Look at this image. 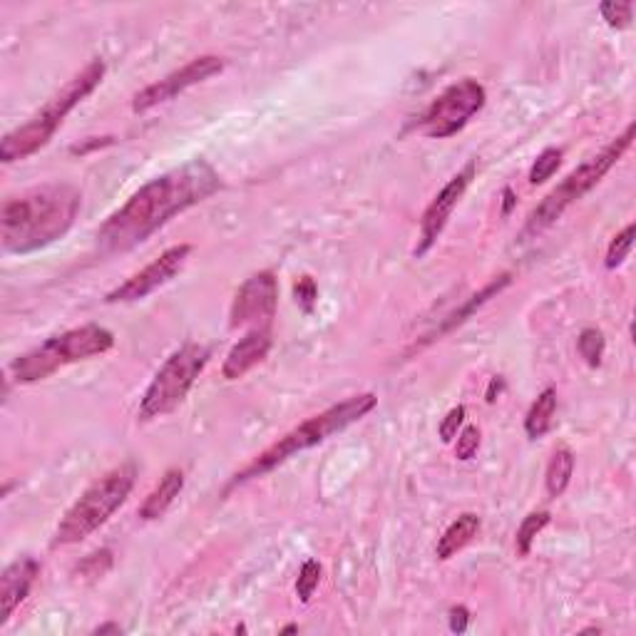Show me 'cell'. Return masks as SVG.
<instances>
[{
  "mask_svg": "<svg viewBox=\"0 0 636 636\" xmlns=\"http://www.w3.org/2000/svg\"><path fill=\"white\" fill-rule=\"evenodd\" d=\"M222 187V177L207 159H192L182 167L169 169L137 189L115 214L107 217L97 232V246L102 254L135 249L159 232L169 219L209 199Z\"/></svg>",
  "mask_w": 636,
  "mask_h": 636,
  "instance_id": "cell-1",
  "label": "cell"
},
{
  "mask_svg": "<svg viewBox=\"0 0 636 636\" xmlns=\"http://www.w3.org/2000/svg\"><path fill=\"white\" fill-rule=\"evenodd\" d=\"M80 204V192L70 184H43L5 199L0 212L3 249L23 256L63 239L75 224Z\"/></svg>",
  "mask_w": 636,
  "mask_h": 636,
  "instance_id": "cell-2",
  "label": "cell"
},
{
  "mask_svg": "<svg viewBox=\"0 0 636 636\" xmlns=\"http://www.w3.org/2000/svg\"><path fill=\"white\" fill-rule=\"evenodd\" d=\"M376 405H378L376 393H358V396L341 400V403L311 415L309 420H304V423L296 425L294 430H289L284 438H279L274 445H269L264 453L256 455V458L251 460L244 470H239V473L232 477L229 487H237L249 480H256V477L279 468L281 463H286V460L294 458V455L304 453V450L309 448H316V445H321L323 440H328L331 435L341 433V430H346L348 425L366 418Z\"/></svg>",
  "mask_w": 636,
  "mask_h": 636,
  "instance_id": "cell-3",
  "label": "cell"
},
{
  "mask_svg": "<svg viewBox=\"0 0 636 636\" xmlns=\"http://www.w3.org/2000/svg\"><path fill=\"white\" fill-rule=\"evenodd\" d=\"M105 70V60H90V63H87L73 80H68V85H65L63 90L55 92L25 125L15 127L13 132H8V135L3 137V142H0V159H3L5 164H13L20 162V159H28L38 150H43V147L53 140L55 132L60 130L65 117H68L85 97H90L92 92L100 87L102 78H105Z\"/></svg>",
  "mask_w": 636,
  "mask_h": 636,
  "instance_id": "cell-4",
  "label": "cell"
},
{
  "mask_svg": "<svg viewBox=\"0 0 636 636\" xmlns=\"http://www.w3.org/2000/svg\"><path fill=\"white\" fill-rule=\"evenodd\" d=\"M112 346H115V333L110 328L100 326V323L70 328V331L48 338L40 346L30 348L28 353L15 358L10 363V378L20 383V386H30V383L55 376L70 363L102 356V353L112 351Z\"/></svg>",
  "mask_w": 636,
  "mask_h": 636,
  "instance_id": "cell-5",
  "label": "cell"
},
{
  "mask_svg": "<svg viewBox=\"0 0 636 636\" xmlns=\"http://www.w3.org/2000/svg\"><path fill=\"white\" fill-rule=\"evenodd\" d=\"M135 480L137 465L122 463L120 468L110 470L100 480L92 482L78 500H75V505L65 512L63 520H60L53 537V547L78 545V542L87 540L92 532L100 530L125 505L132 487H135Z\"/></svg>",
  "mask_w": 636,
  "mask_h": 636,
  "instance_id": "cell-6",
  "label": "cell"
},
{
  "mask_svg": "<svg viewBox=\"0 0 636 636\" xmlns=\"http://www.w3.org/2000/svg\"><path fill=\"white\" fill-rule=\"evenodd\" d=\"M632 142H634V122H629L627 130H624L622 135L614 137V140L609 142L602 152H599V155L589 157L587 162L579 164L574 172H569L567 177H564L562 182H559L557 187L552 189V192L547 194V197L542 199L535 209H532L525 224V237H535V234H542L545 229H550L552 224H555L557 219L562 217L569 207H572V204H577L579 199L587 197V194L592 192V189L597 187V184L602 182L609 172H612L614 164L627 155Z\"/></svg>",
  "mask_w": 636,
  "mask_h": 636,
  "instance_id": "cell-7",
  "label": "cell"
},
{
  "mask_svg": "<svg viewBox=\"0 0 636 636\" xmlns=\"http://www.w3.org/2000/svg\"><path fill=\"white\" fill-rule=\"evenodd\" d=\"M209 356L212 353L202 343H184L182 348H177L159 366L147 391L142 393L137 418L142 423H150V420H157L162 415L177 410L187 400L189 391H192L197 378L204 373V368H207Z\"/></svg>",
  "mask_w": 636,
  "mask_h": 636,
  "instance_id": "cell-8",
  "label": "cell"
},
{
  "mask_svg": "<svg viewBox=\"0 0 636 636\" xmlns=\"http://www.w3.org/2000/svg\"><path fill=\"white\" fill-rule=\"evenodd\" d=\"M487 92L475 78H463L440 92L428 110L418 117L415 127L433 140H448L485 107Z\"/></svg>",
  "mask_w": 636,
  "mask_h": 636,
  "instance_id": "cell-9",
  "label": "cell"
},
{
  "mask_svg": "<svg viewBox=\"0 0 636 636\" xmlns=\"http://www.w3.org/2000/svg\"><path fill=\"white\" fill-rule=\"evenodd\" d=\"M279 309V279L274 271H259L249 276L234 294L229 309V326L232 328H271Z\"/></svg>",
  "mask_w": 636,
  "mask_h": 636,
  "instance_id": "cell-10",
  "label": "cell"
},
{
  "mask_svg": "<svg viewBox=\"0 0 636 636\" xmlns=\"http://www.w3.org/2000/svg\"><path fill=\"white\" fill-rule=\"evenodd\" d=\"M189 254H192V244H177L164 249L152 264H147L145 269L132 274L125 284H120L117 289H112L105 296V304H135V301L147 299L150 294H155L157 289L167 286L179 271L187 264Z\"/></svg>",
  "mask_w": 636,
  "mask_h": 636,
  "instance_id": "cell-11",
  "label": "cell"
},
{
  "mask_svg": "<svg viewBox=\"0 0 636 636\" xmlns=\"http://www.w3.org/2000/svg\"><path fill=\"white\" fill-rule=\"evenodd\" d=\"M475 174H477V162L475 159H470V162L465 164V167L460 169V172L455 174V177L450 179V182L445 184L438 194H435V199L428 204L423 217H420V237L413 249L415 259H420V256H425L430 249H433L435 241H438L440 234H443V229L448 227L453 209L458 207L463 194L468 192V187L473 184Z\"/></svg>",
  "mask_w": 636,
  "mask_h": 636,
  "instance_id": "cell-12",
  "label": "cell"
},
{
  "mask_svg": "<svg viewBox=\"0 0 636 636\" xmlns=\"http://www.w3.org/2000/svg\"><path fill=\"white\" fill-rule=\"evenodd\" d=\"M224 70V58L219 55H202V58L189 60L187 65H182L179 70L169 73L167 78L152 82L150 87H145L142 92H137L135 100H132V112H147L152 107L162 105V102L174 100L177 95H182L189 87L199 85V82L214 78Z\"/></svg>",
  "mask_w": 636,
  "mask_h": 636,
  "instance_id": "cell-13",
  "label": "cell"
},
{
  "mask_svg": "<svg viewBox=\"0 0 636 636\" xmlns=\"http://www.w3.org/2000/svg\"><path fill=\"white\" fill-rule=\"evenodd\" d=\"M40 574V564L33 557H20L13 564H8L0 577V604H3V617H0V627L10 622L15 609L25 602L30 594V587L35 584Z\"/></svg>",
  "mask_w": 636,
  "mask_h": 636,
  "instance_id": "cell-14",
  "label": "cell"
},
{
  "mask_svg": "<svg viewBox=\"0 0 636 636\" xmlns=\"http://www.w3.org/2000/svg\"><path fill=\"white\" fill-rule=\"evenodd\" d=\"M271 343H274L271 328H251L244 338H239L237 346H234L232 351L227 353V358H224V378H227V381H239V378H244L251 368L259 366V363L269 356Z\"/></svg>",
  "mask_w": 636,
  "mask_h": 636,
  "instance_id": "cell-15",
  "label": "cell"
},
{
  "mask_svg": "<svg viewBox=\"0 0 636 636\" xmlns=\"http://www.w3.org/2000/svg\"><path fill=\"white\" fill-rule=\"evenodd\" d=\"M184 490V473L177 468H169L167 473L159 477L155 490L145 497L140 507V517L145 522L159 520L164 517V512L174 505V500L179 497V492Z\"/></svg>",
  "mask_w": 636,
  "mask_h": 636,
  "instance_id": "cell-16",
  "label": "cell"
},
{
  "mask_svg": "<svg viewBox=\"0 0 636 636\" xmlns=\"http://www.w3.org/2000/svg\"><path fill=\"white\" fill-rule=\"evenodd\" d=\"M510 284H512V274H500V276H495V279H492L490 284L482 286V289L477 291L475 296H470V299L465 301V304L460 306V309H455L453 314H450L448 318H445V321L440 323V328H435V331L430 333L428 341H435V338H438V336H443V333L453 331L455 326H460V323L468 321V318L473 316L475 311H480L482 306L487 304V301L495 299L497 294H502V291H505L507 286H510Z\"/></svg>",
  "mask_w": 636,
  "mask_h": 636,
  "instance_id": "cell-17",
  "label": "cell"
},
{
  "mask_svg": "<svg viewBox=\"0 0 636 636\" xmlns=\"http://www.w3.org/2000/svg\"><path fill=\"white\" fill-rule=\"evenodd\" d=\"M482 520L475 512H463L448 530L443 532V537L438 540V547H435V555L438 559H453L458 552H463L470 542L475 540L477 532H480Z\"/></svg>",
  "mask_w": 636,
  "mask_h": 636,
  "instance_id": "cell-18",
  "label": "cell"
},
{
  "mask_svg": "<svg viewBox=\"0 0 636 636\" xmlns=\"http://www.w3.org/2000/svg\"><path fill=\"white\" fill-rule=\"evenodd\" d=\"M555 413H557V391L555 388H545V391L537 396L535 403L530 405L525 415V433L530 440H540L545 438L552 430V423H555Z\"/></svg>",
  "mask_w": 636,
  "mask_h": 636,
  "instance_id": "cell-19",
  "label": "cell"
},
{
  "mask_svg": "<svg viewBox=\"0 0 636 636\" xmlns=\"http://www.w3.org/2000/svg\"><path fill=\"white\" fill-rule=\"evenodd\" d=\"M574 475V453L569 448H559L555 450V455L550 458V465H547L545 473V487L547 495L550 497H562L564 490L569 487Z\"/></svg>",
  "mask_w": 636,
  "mask_h": 636,
  "instance_id": "cell-20",
  "label": "cell"
},
{
  "mask_svg": "<svg viewBox=\"0 0 636 636\" xmlns=\"http://www.w3.org/2000/svg\"><path fill=\"white\" fill-rule=\"evenodd\" d=\"M552 522V512L547 510H535L522 520V525L517 527V535H515V547H517V555L527 557L532 552V545H535L537 535L545 530L547 525Z\"/></svg>",
  "mask_w": 636,
  "mask_h": 636,
  "instance_id": "cell-21",
  "label": "cell"
},
{
  "mask_svg": "<svg viewBox=\"0 0 636 636\" xmlns=\"http://www.w3.org/2000/svg\"><path fill=\"white\" fill-rule=\"evenodd\" d=\"M604 348H607V341H604V333L599 328H584L579 333L577 351L589 368H597L602 363Z\"/></svg>",
  "mask_w": 636,
  "mask_h": 636,
  "instance_id": "cell-22",
  "label": "cell"
},
{
  "mask_svg": "<svg viewBox=\"0 0 636 636\" xmlns=\"http://www.w3.org/2000/svg\"><path fill=\"white\" fill-rule=\"evenodd\" d=\"M634 234H636L634 224H627V227H624L622 232H619L617 237L612 239V244H609V249H607V259H604V266H607L609 271L619 269V266L627 261L629 251H632V246H634Z\"/></svg>",
  "mask_w": 636,
  "mask_h": 636,
  "instance_id": "cell-23",
  "label": "cell"
},
{
  "mask_svg": "<svg viewBox=\"0 0 636 636\" xmlns=\"http://www.w3.org/2000/svg\"><path fill=\"white\" fill-rule=\"evenodd\" d=\"M599 13L607 20L609 28H629L634 20V3H624V0H607L599 5Z\"/></svg>",
  "mask_w": 636,
  "mask_h": 636,
  "instance_id": "cell-24",
  "label": "cell"
},
{
  "mask_svg": "<svg viewBox=\"0 0 636 636\" xmlns=\"http://www.w3.org/2000/svg\"><path fill=\"white\" fill-rule=\"evenodd\" d=\"M318 582H321V564L316 559H306L299 572V579H296V597L304 604H309L318 589Z\"/></svg>",
  "mask_w": 636,
  "mask_h": 636,
  "instance_id": "cell-25",
  "label": "cell"
},
{
  "mask_svg": "<svg viewBox=\"0 0 636 636\" xmlns=\"http://www.w3.org/2000/svg\"><path fill=\"white\" fill-rule=\"evenodd\" d=\"M559 164H562V150H557V147H547V150L535 159V164H532L530 184L547 182V179L557 172Z\"/></svg>",
  "mask_w": 636,
  "mask_h": 636,
  "instance_id": "cell-26",
  "label": "cell"
},
{
  "mask_svg": "<svg viewBox=\"0 0 636 636\" xmlns=\"http://www.w3.org/2000/svg\"><path fill=\"white\" fill-rule=\"evenodd\" d=\"M480 450V428L477 425H465L458 433V443H455V458L468 463L473 460Z\"/></svg>",
  "mask_w": 636,
  "mask_h": 636,
  "instance_id": "cell-27",
  "label": "cell"
},
{
  "mask_svg": "<svg viewBox=\"0 0 636 636\" xmlns=\"http://www.w3.org/2000/svg\"><path fill=\"white\" fill-rule=\"evenodd\" d=\"M465 415H468L465 405H455V408L450 410L448 415H445L443 423H440V428H438L440 440H443V443H453V440L458 438V433L463 430Z\"/></svg>",
  "mask_w": 636,
  "mask_h": 636,
  "instance_id": "cell-28",
  "label": "cell"
},
{
  "mask_svg": "<svg viewBox=\"0 0 636 636\" xmlns=\"http://www.w3.org/2000/svg\"><path fill=\"white\" fill-rule=\"evenodd\" d=\"M110 567H112V552L100 550V552H95V555L85 557V562L80 564V574H85V577H90V579H97V577H102V574L110 572Z\"/></svg>",
  "mask_w": 636,
  "mask_h": 636,
  "instance_id": "cell-29",
  "label": "cell"
},
{
  "mask_svg": "<svg viewBox=\"0 0 636 636\" xmlns=\"http://www.w3.org/2000/svg\"><path fill=\"white\" fill-rule=\"evenodd\" d=\"M294 294H296V301H299V304L304 306V311H311V309H314L316 299H318L316 281L311 279V276H304V279H301L299 284L294 286Z\"/></svg>",
  "mask_w": 636,
  "mask_h": 636,
  "instance_id": "cell-30",
  "label": "cell"
},
{
  "mask_svg": "<svg viewBox=\"0 0 636 636\" xmlns=\"http://www.w3.org/2000/svg\"><path fill=\"white\" fill-rule=\"evenodd\" d=\"M450 617V632L455 634H465L470 627V609L463 607V604H458V607H453L448 612Z\"/></svg>",
  "mask_w": 636,
  "mask_h": 636,
  "instance_id": "cell-31",
  "label": "cell"
},
{
  "mask_svg": "<svg viewBox=\"0 0 636 636\" xmlns=\"http://www.w3.org/2000/svg\"><path fill=\"white\" fill-rule=\"evenodd\" d=\"M112 140H115V137H90V140L82 142V145H75L70 152H73V155H87V152L97 150V147L112 145Z\"/></svg>",
  "mask_w": 636,
  "mask_h": 636,
  "instance_id": "cell-32",
  "label": "cell"
},
{
  "mask_svg": "<svg viewBox=\"0 0 636 636\" xmlns=\"http://www.w3.org/2000/svg\"><path fill=\"white\" fill-rule=\"evenodd\" d=\"M515 204H517V194L512 192L510 187L502 189V217H510V212Z\"/></svg>",
  "mask_w": 636,
  "mask_h": 636,
  "instance_id": "cell-33",
  "label": "cell"
},
{
  "mask_svg": "<svg viewBox=\"0 0 636 636\" xmlns=\"http://www.w3.org/2000/svg\"><path fill=\"white\" fill-rule=\"evenodd\" d=\"M505 391V381H502V376H495L490 381V388H487V403H495L497 400V396H500V393Z\"/></svg>",
  "mask_w": 636,
  "mask_h": 636,
  "instance_id": "cell-34",
  "label": "cell"
},
{
  "mask_svg": "<svg viewBox=\"0 0 636 636\" xmlns=\"http://www.w3.org/2000/svg\"><path fill=\"white\" fill-rule=\"evenodd\" d=\"M122 629L117 624H105V627H97L95 634H120Z\"/></svg>",
  "mask_w": 636,
  "mask_h": 636,
  "instance_id": "cell-35",
  "label": "cell"
},
{
  "mask_svg": "<svg viewBox=\"0 0 636 636\" xmlns=\"http://www.w3.org/2000/svg\"><path fill=\"white\" fill-rule=\"evenodd\" d=\"M296 632H299V627H296V624H289V627L281 629V634H296Z\"/></svg>",
  "mask_w": 636,
  "mask_h": 636,
  "instance_id": "cell-36",
  "label": "cell"
}]
</instances>
